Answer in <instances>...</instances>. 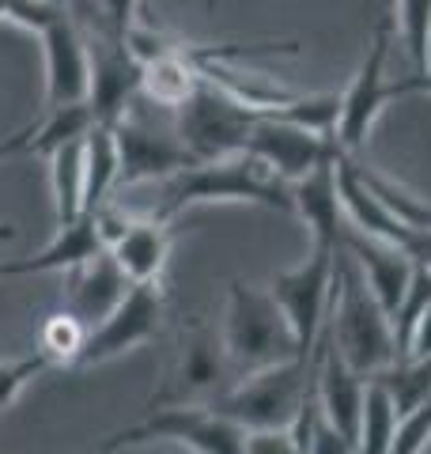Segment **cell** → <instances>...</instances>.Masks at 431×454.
<instances>
[{"instance_id": "6da1fadb", "label": "cell", "mask_w": 431, "mask_h": 454, "mask_svg": "<svg viewBox=\"0 0 431 454\" xmlns=\"http://www.w3.org/2000/svg\"><path fill=\"white\" fill-rule=\"evenodd\" d=\"M193 205H257L292 212V186L250 152H235L212 163H193L190 170L170 178L167 201L155 216L175 220Z\"/></svg>"}, {"instance_id": "7a4b0ae2", "label": "cell", "mask_w": 431, "mask_h": 454, "mask_svg": "<svg viewBox=\"0 0 431 454\" xmlns=\"http://www.w3.org/2000/svg\"><path fill=\"white\" fill-rule=\"evenodd\" d=\"M333 330L329 340L344 360L364 379L382 375L386 367L397 360V345H394V322L375 300V292L364 284L359 269L344 250H337V273H333Z\"/></svg>"}, {"instance_id": "3957f363", "label": "cell", "mask_w": 431, "mask_h": 454, "mask_svg": "<svg viewBox=\"0 0 431 454\" xmlns=\"http://www.w3.org/2000/svg\"><path fill=\"white\" fill-rule=\"evenodd\" d=\"M223 352L231 364V375H254L262 367L284 364L303 356L295 345V333L287 325L284 310L277 307L269 288H254V284L231 280L227 288V310H223ZM310 360V356H303Z\"/></svg>"}, {"instance_id": "277c9868", "label": "cell", "mask_w": 431, "mask_h": 454, "mask_svg": "<svg viewBox=\"0 0 431 454\" xmlns=\"http://www.w3.org/2000/svg\"><path fill=\"white\" fill-rule=\"evenodd\" d=\"M314 390V356L284 360L262 367L254 375H242L231 390H223L216 402L227 420H235L242 432H277L292 428L299 420V409Z\"/></svg>"}, {"instance_id": "5b68a950", "label": "cell", "mask_w": 431, "mask_h": 454, "mask_svg": "<svg viewBox=\"0 0 431 454\" xmlns=\"http://www.w3.org/2000/svg\"><path fill=\"white\" fill-rule=\"evenodd\" d=\"M394 46V20H382L375 38L364 53V65H359L356 80L349 83V91L341 95V114H337V129L333 140L344 155H359L364 145L371 140V129H375L379 114L394 103V98H405L416 91H431V76H412V80H386V57H390Z\"/></svg>"}, {"instance_id": "8992f818", "label": "cell", "mask_w": 431, "mask_h": 454, "mask_svg": "<svg viewBox=\"0 0 431 454\" xmlns=\"http://www.w3.org/2000/svg\"><path fill=\"white\" fill-rule=\"evenodd\" d=\"M152 439H170V443L190 447L193 454H242L247 432L235 420H227L216 405H163V409H148L144 420L114 432L98 447V454L152 443Z\"/></svg>"}, {"instance_id": "52a82bcc", "label": "cell", "mask_w": 431, "mask_h": 454, "mask_svg": "<svg viewBox=\"0 0 431 454\" xmlns=\"http://www.w3.org/2000/svg\"><path fill=\"white\" fill-rule=\"evenodd\" d=\"M231 364L223 352V337L212 330L208 322L193 318L190 325H182L175 356H170L160 390L148 397V409L163 405H208L216 402L227 387Z\"/></svg>"}, {"instance_id": "ba28073f", "label": "cell", "mask_w": 431, "mask_h": 454, "mask_svg": "<svg viewBox=\"0 0 431 454\" xmlns=\"http://www.w3.org/2000/svg\"><path fill=\"white\" fill-rule=\"evenodd\" d=\"M337 250L341 247H325V243H310V254L295 269L272 277L269 292L277 307L284 310L287 325L295 333V345L303 356H314L322 337V322L333 303V273H337Z\"/></svg>"}, {"instance_id": "9c48e42d", "label": "cell", "mask_w": 431, "mask_h": 454, "mask_svg": "<svg viewBox=\"0 0 431 454\" xmlns=\"http://www.w3.org/2000/svg\"><path fill=\"white\" fill-rule=\"evenodd\" d=\"M254 118L257 114L235 103L227 91L200 80L197 91L175 110V133L182 137V145L190 148L197 163H212V160H223V155H235L247 148Z\"/></svg>"}, {"instance_id": "30bf717a", "label": "cell", "mask_w": 431, "mask_h": 454, "mask_svg": "<svg viewBox=\"0 0 431 454\" xmlns=\"http://www.w3.org/2000/svg\"><path fill=\"white\" fill-rule=\"evenodd\" d=\"M160 318H163V288L160 284H133L121 295V303L88 330V340H83L80 356L72 360L68 372H91V367H103L125 356V352L148 345L160 333Z\"/></svg>"}, {"instance_id": "8fae6325", "label": "cell", "mask_w": 431, "mask_h": 454, "mask_svg": "<svg viewBox=\"0 0 431 454\" xmlns=\"http://www.w3.org/2000/svg\"><path fill=\"white\" fill-rule=\"evenodd\" d=\"M114 133H118V152H121V186L175 178L197 163L190 148L182 145V137L175 133V125L163 129V125H155L129 110L125 118L114 125Z\"/></svg>"}, {"instance_id": "7c38bea8", "label": "cell", "mask_w": 431, "mask_h": 454, "mask_svg": "<svg viewBox=\"0 0 431 454\" xmlns=\"http://www.w3.org/2000/svg\"><path fill=\"white\" fill-rule=\"evenodd\" d=\"M38 38H42V53H46V110L88 103L91 46L83 38L80 23L72 20V12L53 20Z\"/></svg>"}, {"instance_id": "4fadbf2b", "label": "cell", "mask_w": 431, "mask_h": 454, "mask_svg": "<svg viewBox=\"0 0 431 454\" xmlns=\"http://www.w3.org/2000/svg\"><path fill=\"white\" fill-rule=\"evenodd\" d=\"M140 95V61L118 35H103L91 46V91L88 110L98 125H118Z\"/></svg>"}, {"instance_id": "5bb4252c", "label": "cell", "mask_w": 431, "mask_h": 454, "mask_svg": "<svg viewBox=\"0 0 431 454\" xmlns=\"http://www.w3.org/2000/svg\"><path fill=\"white\" fill-rule=\"evenodd\" d=\"M333 148H337L333 133L322 137V133H310L303 125H292L280 118H254V129H250L242 152H250L262 163H269L287 186H292V182L310 175Z\"/></svg>"}, {"instance_id": "9a60e30c", "label": "cell", "mask_w": 431, "mask_h": 454, "mask_svg": "<svg viewBox=\"0 0 431 454\" xmlns=\"http://www.w3.org/2000/svg\"><path fill=\"white\" fill-rule=\"evenodd\" d=\"M322 340V337H318ZM364 394L367 379L333 348V340H322V348H314V397H318V413L325 424L349 439L356 447L359 439V417H364Z\"/></svg>"}, {"instance_id": "2e32d148", "label": "cell", "mask_w": 431, "mask_h": 454, "mask_svg": "<svg viewBox=\"0 0 431 454\" xmlns=\"http://www.w3.org/2000/svg\"><path fill=\"white\" fill-rule=\"evenodd\" d=\"M341 250L352 258V265L359 269L364 284L375 292V300L382 303L386 315L394 318L397 303L405 300V292H409L416 262L409 258L405 250L382 243V239H371L364 231H356V227H344V231H341Z\"/></svg>"}, {"instance_id": "e0dca14e", "label": "cell", "mask_w": 431, "mask_h": 454, "mask_svg": "<svg viewBox=\"0 0 431 454\" xmlns=\"http://www.w3.org/2000/svg\"><path fill=\"white\" fill-rule=\"evenodd\" d=\"M337 152L341 148L329 152L310 175L292 182V212L310 227V243H325V247H341V231H344Z\"/></svg>"}, {"instance_id": "ac0fdd59", "label": "cell", "mask_w": 431, "mask_h": 454, "mask_svg": "<svg viewBox=\"0 0 431 454\" xmlns=\"http://www.w3.org/2000/svg\"><path fill=\"white\" fill-rule=\"evenodd\" d=\"M61 277H65L61 303L80 322H88V330L103 322L110 310L121 303V295L133 288V284L125 280V273L118 269V262H114L106 250L95 254V258H88L76 269H68V273H61Z\"/></svg>"}, {"instance_id": "d6986e66", "label": "cell", "mask_w": 431, "mask_h": 454, "mask_svg": "<svg viewBox=\"0 0 431 454\" xmlns=\"http://www.w3.org/2000/svg\"><path fill=\"white\" fill-rule=\"evenodd\" d=\"M106 254L118 262L129 284H160L170 258V220L155 216V212L152 216H137Z\"/></svg>"}, {"instance_id": "ffe728a7", "label": "cell", "mask_w": 431, "mask_h": 454, "mask_svg": "<svg viewBox=\"0 0 431 454\" xmlns=\"http://www.w3.org/2000/svg\"><path fill=\"white\" fill-rule=\"evenodd\" d=\"M103 239L91 220V212H83L76 223L57 227L53 243L46 250L31 254V258H16V262H0V277H35V273H68V269L83 265L95 254H103Z\"/></svg>"}, {"instance_id": "44dd1931", "label": "cell", "mask_w": 431, "mask_h": 454, "mask_svg": "<svg viewBox=\"0 0 431 454\" xmlns=\"http://www.w3.org/2000/svg\"><path fill=\"white\" fill-rule=\"evenodd\" d=\"M121 186V152L114 125H91L83 137V212L114 201V190Z\"/></svg>"}, {"instance_id": "7402d4cb", "label": "cell", "mask_w": 431, "mask_h": 454, "mask_svg": "<svg viewBox=\"0 0 431 454\" xmlns=\"http://www.w3.org/2000/svg\"><path fill=\"white\" fill-rule=\"evenodd\" d=\"M83 137H88V133H83ZM83 137L80 140H68V145L53 148L46 155L57 227L76 223L83 216Z\"/></svg>"}, {"instance_id": "603a6c76", "label": "cell", "mask_w": 431, "mask_h": 454, "mask_svg": "<svg viewBox=\"0 0 431 454\" xmlns=\"http://www.w3.org/2000/svg\"><path fill=\"white\" fill-rule=\"evenodd\" d=\"M397 424H401V413H397V405H394L390 390H386L379 379H367L356 454H390L394 435H397Z\"/></svg>"}, {"instance_id": "cb8c5ba5", "label": "cell", "mask_w": 431, "mask_h": 454, "mask_svg": "<svg viewBox=\"0 0 431 454\" xmlns=\"http://www.w3.org/2000/svg\"><path fill=\"white\" fill-rule=\"evenodd\" d=\"M352 160H356V155H352ZM356 170H359V178L367 182V190L375 193L379 201L390 208L401 223H405V227H416V231H431V201H427V197H416L412 190L401 186V182L386 178L382 170L367 167V163H359V160H356Z\"/></svg>"}, {"instance_id": "d4e9b609", "label": "cell", "mask_w": 431, "mask_h": 454, "mask_svg": "<svg viewBox=\"0 0 431 454\" xmlns=\"http://www.w3.org/2000/svg\"><path fill=\"white\" fill-rule=\"evenodd\" d=\"M375 379L390 390L397 413L409 417L412 409H420L431 397V356H401Z\"/></svg>"}, {"instance_id": "484cf974", "label": "cell", "mask_w": 431, "mask_h": 454, "mask_svg": "<svg viewBox=\"0 0 431 454\" xmlns=\"http://www.w3.org/2000/svg\"><path fill=\"white\" fill-rule=\"evenodd\" d=\"M95 125L88 103H76V106H57V110H46V118L35 121V137H31V152L27 155H46L53 148L68 145V140H80Z\"/></svg>"}, {"instance_id": "4316f807", "label": "cell", "mask_w": 431, "mask_h": 454, "mask_svg": "<svg viewBox=\"0 0 431 454\" xmlns=\"http://www.w3.org/2000/svg\"><path fill=\"white\" fill-rule=\"evenodd\" d=\"M83 340H88V322H80L72 310H53L42 322V333H38V352L46 356L50 364H61V367H72V360L80 356Z\"/></svg>"}, {"instance_id": "83f0119b", "label": "cell", "mask_w": 431, "mask_h": 454, "mask_svg": "<svg viewBox=\"0 0 431 454\" xmlns=\"http://www.w3.org/2000/svg\"><path fill=\"white\" fill-rule=\"evenodd\" d=\"M401 38L412 53V61L427 73V46H431V0H397Z\"/></svg>"}, {"instance_id": "f1b7e54d", "label": "cell", "mask_w": 431, "mask_h": 454, "mask_svg": "<svg viewBox=\"0 0 431 454\" xmlns=\"http://www.w3.org/2000/svg\"><path fill=\"white\" fill-rule=\"evenodd\" d=\"M46 367H53L42 352H35V356H27V360H8V364H0V409H8L16 397L23 394V387L31 382L35 375H42Z\"/></svg>"}, {"instance_id": "f546056e", "label": "cell", "mask_w": 431, "mask_h": 454, "mask_svg": "<svg viewBox=\"0 0 431 454\" xmlns=\"http://www.w3.org/2000/svg\"><path fill=\"white\" fill-rule=\"evenodd\" d=\"M242 454H303V447L295 443L292 428H277V432H247Z\"/></svg>"}, {"instance_id": "4dcf8cb0", "label": "cell", "mask_w": 431, "mask_h": 454, "mask_svg": "<svg viewBox=\"0 0 431 454\" xmlns=\"http://www.w3.org/2000/svg\"><path fill=\"white\" fill-rule=\"evenodd\" d=\"M303 450H307V454H356V447L333 428V424H325L322 413L314 417V428H310V435H307V447H303Z\"/></svg>"}, {"instance_id": "1f68e13d", "label": "cell", "mask_w": 431, "mask_h": 454, "mask_svg": "<svg viewBox=\"0 0 431 454\" xmlns=\"http://www.w3.org/2000/svg\"><path fill=\"white\" fill-rule=\"evenodd\" d=\"M140 12H144V0H103V16L110 23L114 35H125L133 23H140Z\"/></svg>"}, {"instance_id": "d6a6232c", "label": "cell", "mask_w": 431, "mask_h": 454, "mask_svg": "<svg viewBox=\"0 0 431 454\" xmlns=\"http://www.w3.org/2000/svg\"><path fill=\"white\" fill-rule=\"evenodd\" d=\"M405 356H431V307L424 310V318L416 322V333L409 340V352Z\"/></svg>"}, {"instance_id": "836d02e7", "label": "cell", "mask_w": 431, "mask_h": 454, "mask_svg": "<svg viewBox=\"0 0 431 454\" xmlns=\"http://www.w3.org/2000/svg\"><path fill=\"white\" fill-rule=\"evenodd\" d=\"M12 239H16V227H12V223H0V243H12Z\"/></svg>"}, {"instance_id": "e575fe53", "label": "cell", "mask_w": 431, "mask_h": 454, "mask_svg": "<svg viewBox=\"0 0 431 454\" xmlns=\"http://www.w3.org/2000/svg\"><path fill=\"white\" fill-rule=\"evenodd\" d=\"M427 76H431V46H427Z\"/></svg>"}]
</instances>
